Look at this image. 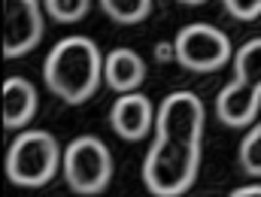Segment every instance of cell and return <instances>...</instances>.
Wrapping results in <instances>:
<instances>
[{
  "mask_svg": "<svg viewBox=\"0 0 261 197\" xmlns=\"http://www.w3.org/2000/svg\"><path fill=\"white\" fill-rule=\"evenodd\" d=\"M61 167V146L49 131L18 133L6 149V176L21 188H43Z\"/></svg>",
  "mask_w": 261,
  "mask_h": 197,
  "instance_id": "obj_4",
  "label": "cell"
},
{
  "mask_svg": "<svg viewBox=\"0 0 261 197\" xmlns=\"http://www.w3.org/2000/svg\"><path fill=\"white\" fill-rule=\"evenodd\" d=\"M179 3H186V6H200V3H206V0H179Z\"/></svg>",
  "mask_w": 261,
  "mask_h": 197,
  "instance_id": "obj_17",
  "label": "cell"
},
{
  "mask_svg": "<svg viewBox=\"0 0 261 197\" xmlns=\"http://www.w3.org/2000/svg\"><path fill=\"white\" fill-rule=\"evenodd\" d=\"M61 170H64V182L73 194L94 197L107 191L110 179H113V155L107 149V143L100 136H76L61 155Z\"/></svg>",
  "mask_w": 261,
  "mask_h": 197,
  "instance_id": "obj_5",
  "label": "cell"
},
{
  "mask_svg": "<svg viewBox=\"0 0 261 197\" xmlns=\"http://www.w3.org/2000/svg\"><path fill=\"white\" fill-rule=\"evenodd\" d=\"M200 170V143L155 136L143 161V182L152 197H182Z\"/></svg>",
  "mask_w": 261,
  "mask_h": 197,
  "instance_id": "obj_3",
  "label": "cell"
},
{
  "mask_svg": "<svg viewBox=\"0 0 261 197\" xmlns=\"http://www.w3.org/2000/svg\"><path fill=\"white\" fill-rule=\"evenodd\" d=\"M100 9L116 24H140L152 12V0H100Z\"/></svg>",
  "mask_w": 261,
  "mask_h": 197,
  "instance_id": "obj_12",
  "label": "cell"
},
{
  "mask_svg": "<svg viewBox=\"0 0 261 197\" xmlns=\"http://www.w3.org/2000/svg\"><path fill=\"white\" fill-rule=\"evenodd\" d=\"M234 79L216 97V116L225 128H246L261 112V37L243 43L234 55Z\"/></svg>",
  "mask_w": 261,
  "mask_h": 197,
  "instance_id": "obj_2",
  "label": "cell"
},
{
  "mask_svg": "<svg viewBox=\"0 0 261 197\" xmlns=\"http://www.w3.org/2000/svg\"><path fill=\"white\" fill-rule=\"evenodd\" d=\"M46 88L70 106L91 100L103 82V55L88 37H64L43 61Z\"/></svg>",
  "mask_w": 261,
  "mask_h": 197,
  "instance_id": "obj_1",
  "label": "cell"
},
{
  "mask_svg": "<svg viewBox=\"0 0 261 197\" xmlns=\"http://www.w3.org/2000/svg\"><path fill=\"white\" fill-rule=\"evenodd\" d=\"M43 9L58 24H76V21H82L88 15L91 0H43Z\"/></svg>",
  "mask_w": 261,
  "mask_h": 197,
  "instance_id": "obj_13",
  "label": "cell"
},
{
  "mask_svg": "<svg viewBox=\"0 0 261 197\" xmlns=\"http://www.w3.org/2000/svg\"><path fill=\"white\" fill-rule=\"evenodd\" d=\"M206 125L203 100L195 91H173L161 100L155 112V136L164 139H182V143H200Z\"/></svg>",
  "mask_w": 261,
  "mask_h": 197,
  "instance_id": "obj_8",
  "label": "cell"
},
{
  "mask_svg": "<svg viewBox=\"0 0 261 197\" xmlns=\"http://www.w3.org/2000/svg\"><path fill=\"white\" fill-rule=\"evenodd\" d=\"M173 55L192 73H216V70H222L231 61L234 49H231L228 34H222L219 27H213V24H186L176 34Z\"/></svg>",
  "mask_w": 261,
  "mask_h": 197,
  "instance_id": "obj_6",
  "label": "cell"
},
{
  "mask_svg": "<svg viewBox=\"0 0 261 197\" xmlns=\"http://www.w3.org/2000/svg\"><path fill=\"white\" fill-rule=\"evenodd\" d=\"M37 88L21 79V76H9L3 82V128L18 131L24 125H31V119L37 116Z\"/></svg>",
  "mask_w": 261,
  "mask_h": 197,
  "instance_id": "obj_11",
  "label": "cell"
},
{
  "mask_svg": "<svg viewBox=\"0 0 261 197\" xmlns=\"http://www.w3.org/2000/svg\"><path fill=\"white\" fill-rule=\"evenodd\" d=\"M225 9L237 21H255L261 15V0H225Z\"/></svg>",
  "mask_w": 261,
  "mask_h": 197,
  "instance_id": "obj_15",
  "label": "cell"
},
{
  "mask_svg": "<svg viewBox=\"0 0 261 197\" xmlns=\"http://www.w3.org/2000/svg\"><path fill=\"white\" fill-rule=\"evenodd\" d=\"M103 82L116 94H130L146 82V61L134 49H113L103 58Z\"/></svg>",
  "mask_w": 261,
  "mask_h": 197,
  "instance_id": "obj_10",
  "label": "cell"
},
{
  "mask_svg": "<svg viewBox=\"0 0 261 197\" xmlns=\"http://www.w3.org/2000/svg\"><path fill=\"white\" fill-rule=\"evenodd\" d=\"M231 197H261V185H243V188L231 191Z\"/></svg>",
  "mask_w": 261,
  "mask_h": 197,
  "instance_id": "obj_16",
  "label": "cell"
},
{
  "mask_svg": "<svg viewBox=\"0 0 261 197\" xmlns=\"http://www.w3.org/2000/svg\"><path fill=\"white\" fill-rule=\"evenodd\" d=\"M3 15V58H21L43 40V6L40 0H0Z\"/></svg>",
  "mask_w": 261,
  "mask_h": 197,
  "instance_id": "obj_7",
  "label": "cell"
},
{
  "mask_svg": "<svg viewBox=\"0 0 261 197\" xmlns=\"http://www.w3.org/2000/svg\"><path fill=\"white\" fill-rule=\"evenodd\" d=\"M155 125V109L146 94H122L110 109V128L125 143H140Z\"/></svg>",
  "mask_w": 261,
  "mask_h": 197,
  "instance_id": "obj_9",
  "label": "cell"
},
{
  "mask_svg": "<svg viewBox=\"0 0 261 197\" xmlns=\"http://www.w3.org/2000/svg\"><path fill=\"white\" fill-rule=\"evenodd\" d=\"M237 161L243 167V173L261 179V125H252L249 133L243 136L240 143V152H237Z\"/></svg>",
  "mask_w": 261,
  "mask_h": 197,
  "instance_id": "obj_14",
  "label": "cell"
}]
</instances>
